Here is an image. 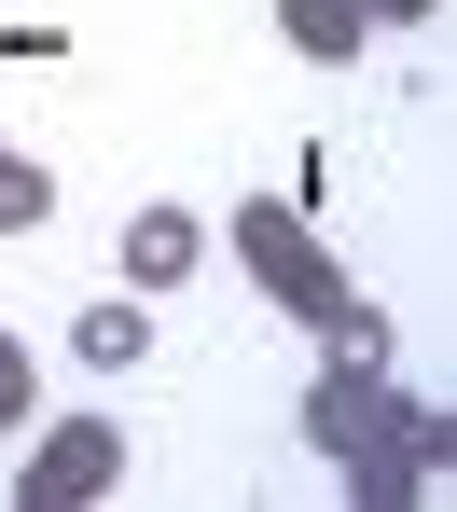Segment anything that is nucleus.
Returning <instances> with one entry per match:
<instances>
[{"label": "nucleus", "mask_w": 457, "mask_h": 512, "mask_svg": "<svg viewBox=\"0 0 457 512\" xmlns=\"http://www.w3.org/2000/svg\"><path fill=\"white\" fill-rule=\"evenodd\" d=\"M70 360H84V374H125V360H153V319H139V291L84 305V319H70Z\"/></svg>", "instance_id": "39448f33"}, {"label": "nucleus", "mask_w": 457, "mask_h": 512, "mask_svg": "<svg viewBox=\"0 0 457 512\" xmlns=\"http://www.w3.org/2000/svg\"><path fill=\"white\" fill-rule=\"evenodd\" d=\"M125 485V429L111 416H70V429H42V457L14 471V512H84Z\"/></svg>", "instance_id": "7ed1b4c3"}, {"label": "nucleus", "mask_w": 457, "mask_h": 512, "mask_svg": "<svg viewBox=\"0 0 457 512\" xmlns=\"http://www.w3.org/2000/svg\"><path fill=\"white\" fill-rule=\"evenodd\" d=\"M0 429H28V346L0 333Z\"/></svg>", "instance_id": "6e6552de"}, {"label": "nucleus", "mask_w": 457, "mask_h": 512, "mask_svg": "<svg viewBox=\"0 0 457 512\" xmlns=\"http://www.w3.org/2000/svg\"><path fill=\"white\" fill-rule=\"evenodd\" d=\"M56 222V167L42 153H0V236H42Z\"/></svg>", "instance_id": "0eeeda50"}, {"label": "nucleus", "mask_w": 457, "mask_h": 512, "mask_svg": "<svg viewBox=\"0 0 457 512\" xmlns=\"http://www.w3.org/2000/svg\"><path fill=\"white\" fill-rule=\"evenodd\" d=\"M236 263H250V277H264V305H291L333 360H388V319L347 291V263L319 250V222H305L291 194H236Z\"/></svg>", "instance_id": "f03ea898"}, {"label": "nucleus", "mask_w": 457, "mask_h": 512, "mask_svg": "<svg viewBox=\"0 0 457 512\" xmlns=\"http://www.w3.org/2000/svg\"><path fill=\"white\" fill-rule=\"evenodd\" d=\"M194 263H208L194 208H139V222H125V291H181Z\"/></svg>", "instance_id": "20e7f679"}, {"label": "nucleus", "mask_w": 457, "mask_h": 512, "mask_svg": "<svg viewBox=\"0 0 457 512\" xmlns=\"http://www.w3.org/2000/svg\"><path fill=\"white\" fill-rule=\"evenodd\" d=\"M305 443L347 471L361 512H416V499H444V471H457V416L416 402V388H388V360H333L305 388Z\"/></svg>", "instance_id": "f257e3e1"}, {"label": "nucleus", "mask_w": 457, "mask_h": 512, "mask_svg": "<svg viewBox=\"0 0 457 512\" xmlns=\"http://www.w3.org/2000/svg\"><path fill=\"white\" fill-rule=\"evenodd\" d=\"M277 42H291V56H319V70H347L374 28H361V0H277Z\"/></svg>", "instance_id": "423d86ee"}, {"label": "nucleus", "mask_w": 457, "mask_h": 512, "mask_svg": "<svg viewBox=\"0 0 457 512\" xmlns=\"http://www.w3.org/2000/svg\"><path fill=\"white\" fill-rule=\"evenodd\" d=\"M444 0H361V28H430Z\"/></svg>", "instance_id": "1a4fd4ad"}]
</instances>
